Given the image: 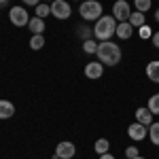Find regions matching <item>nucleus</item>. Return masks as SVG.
I'll return each instance as SVG.
<instances>
[{"mask_svg": "<svg viewBox=\"0 0 159 159\" xmlns=\"http://www.w3.org/2000/svg\"><path fill=\"white\" fill-rule=\"evenodd\" d=\"M96 55H98L100 64H104V66H108V68L117 66V64L121 61V57H123L121 47H119L117 43H112V40H102V43H98Z\"/></svg>", "mask_w": 159, "mask_h": 159, "instance_id": "1", "label": "nucleus"}, {"mask_svg": "<svg viewBox=\"0 0 159 159\" xmlns=\"http://www.w3.org/2000/svg\"><path fill=\"white\" fill-rule=\"evenodd\" d=\"M117 19L112 15H102L98 21L93 24V38L96 40H110V38L117 34Z\"/></svg>", "mask_w": 159, "mask_h": 159, "instance_id": "2", "label": "nucleus"}, {"mask_svg": "<svg viewBox=\"0 0 159 159\" xmlns=\"http://www.w3.org/2000/svg\"><path fill=\"white\" fill-rule=\"evenodd\" d=\"M79 15L87 24H96L100 17L104 15V7H102L100 0H83L79 4Z\"/></svg>", "mask_w": 159, "mask_h": 159, "instance_id": "3", "label": "nucleus"}, {"mask_svg": "<svg viewBox=\"0 0 159 159\" xmlns=\"http://www.w3.org/2000/svg\"><path fill=\"white\" fill-rule=\"evenodd\" d=\"M9 21H11L15 28H28V21H30V13L24 4H15L9 9Z\"/></svg>", "mask_w": 159, "mask_h": 159, "instance_id": "4", "label": "nucleus"}, {"mask_svg": "<svg viewBox=\"0 0 159 159\" xmlns=\"http://www.w3.org/2000/svg\"><path fill=\"white\" fill-rule=\"evenodd\" d=\"M51 15L60 21H66L70 15H72V7L68 0H53L51 2Z\"/></svg>", "mask_w": 159, "mask_h": 159, "instance_id": "5", "label": "nucleus"}, {"mask_svg": "<svg viewBox=\"0 0 159 159\" xmlns=\"http://www.w3.org/2000/svg\"><path fill=\"white\" fill-rule=\"evenodd\" d=\"M129 15H132L129 2L127 0H115V4H112V17L121 24V21H127L129 19Z\"/></svg>", "mask_w": 159, "mask_h": 159, "instance_id": "6", "label": "nucleus"}, {"mask_svg": "<svg viewBox=\"0 0 159 159\" xmlns=\"http://www.w3.org/2000/svg\"><path fill=\"white\" fill-rule=\"evenodd\" d=\"M74 155H76L74 142H70V140H61V142H57V147H55L53 159H72Z\"/></svg>", "mask_w": 159, "mask_h": 159, "instance_id": "7", "label": "nucleus"}, {"mask_svg": "<svg viewBox=\"0 0 159 159\" xmlns=\"http://www.w3.org/2000/svg\"><path fill=\"white\" fill-rule=\"evenodd\" d=\"M127 136H129L134 142H142L144 138H148V127L136 121V123H132V125L127 127Z\"/></svg>", "mask_w": 159, "mask_h": 159, "instance_id": "8", "label": "nucleus"}, {"mask_svg": "<svg viewBox=\"0 0 159 159\" xmlns=\"http://www.w3.org/2000/svg\"><path fill=\"white\" fill-rule=\"evenodd\" d=\"M83 72H85V76H87V79H91V81L102 79V74H104V64H100L98 60H91L89 64H85Z\"/></svg>", "mask_w": 159, "mask_h": 159, "instance_id": "9", "label": "nucleus"}, {"mask_svg": "<svg viewBox=\"0 0 159 159\" xmlns=\"http://www.w3.org/2000/svg\"><path fill=\"white\" fill-rule=\"evenodd\" d=\"M134 117H136V121H138V123H142V125H147V127L153 123V119H155V115L148 110V106H140V108H136Z\"/></svg>", "mask_w": 159, "mask_h": 159, "instance_id": "10", "label": "nucleus"}, {"mask_svg": "<svg viewBox=\"0 0 159 159\" xmlns=\"http://www.w3.org/2000/svg\"><path fill=\"white\" fill-rule=\"evenodd\" d=\"M134 25L129 24V21H121V24H117V34L115 36H119L121 40H129L132 34H134Z\"/></svg>", "mask_w": 159, "mask_h": 159, "instance_id": "11", "label": "nucleus"}, {"mask_svg": "<svg viewBox=\"0 0 159 159\" xmlns=\"http://www.w3.org/2000/svg\"><path fill=\"white\" fill-rule=\"evenodd\" d=\"M28 30L32 32V34H43L45 30H47V25H45V19H40V17H30V21H28Z\"/></svg>", "mask_w": 159, "mask_h": 159, "instance_id": "12", "label": "nucleus"}, {"mask_svg": "<svg viewBox=\"0 0 159 159\" xmlns=\"http://www.w3.org/2000/svg\"><path fill=\"white\" fill-rule=\"evenodd\" d=\"M147 79L151 83H159V60H151L147 64Z\"/></svg>", "mask_w": 159, "mask_h": 159, "instance_id": "13", "label": "nucleus"}, {"mask_svg": "<svg viewBox=\"0 0 159 159\" xmlns=\"http://www.w3.org/2000/svg\"><path fill=\"white\" fill-rule=\"evenodd\" d=\"M13 115H15V104L9 102V100H0V119L7 121V119H11Z\"/></svg>", "mask_w": 159, "mask_h": 159, "instance_id": "14", "label": "nucleus"}, {"mask_svg": "<svg viewBox=\"0 0 159 159\" xmlns=\"http://www.w3.org/2000/svg\"><path fill=\"white\" fill-rule=\"evenodd\" d=\"M76 36L81 38V40H89V38H93V28H91V24H87V21L79 24V25H76Z\"/></svg>", "mask_w": 159, "mask_h": 159, "instance_id": "15", "label": "nucleus"}, {"mask_svg": "<svg viewBox=\"0 0 159 159\" xmlns=\"http://www.w3.org/2000/svg\"><path fill=\"white\" fill-rule=\"evenodd\" d=\"M127 21H129V24L138 30L140 25L147 24V15H144V13H140V11H132V15H129V19H127Z\"/></svg>", "mask_w": 159, "mask_h": 159, "instance_id": "16", "label": "nucleus"}, {"mask_svg": "<svg viewBox=\"0 0 159 159\" xmlns=\"http://www.w3.org/2000/svg\"><path fill=\"white\" fill-rule=\"evenodd\" d=\"M93 151H96L98 155L110 153V142H108V138H98V140H96V144H93Z\"/></svg>", "mask_w": 159, "mask_h": 159, "instance_id": "17", "label": "nucleus"}, {"mask_svg": "<svg viewBox=\"0 0 159 159\" xmlns=\"http://www.w3.org/2000/svg\"><path fill=\"white\" fill-rule=\"evenodd\" d=\"M34 15H36V17H40V19H47V17L51 15V4H47V2L36 4V7H34Z\"/></svg>", "mask_w": 159, "mask_h": 159, "instance_id": "18", "label": "nucleus"}, {"mask_svg": "<svg viewBox=\"0 0 159 159\" xmlns=\"http://www.w3.org/2000/svg\"><path fill=\"white\" fill-rule=\"evenodd\" d=\"M148 140H151L155 147H159V121H153L148 125Z\"/></svg>", "mask_w": 159, "mask_h": 159, "instance_id": "19", "label": "nucleus"}, {"mask_svg": "<svg viewBox=\"0 0 159 159\" xmlns=\"http://www.w3.org/2000/svg\"><path fill=\"white\" fill-rule=\"evenodd\" d=\"M43 47H45V36L43 34H32V38H30V49L40 51Z\"/></svg>", "mask_w": 159, "mask_h": 159, "instance_id": "20", "label": "nucleus"}, {"mask_svg": "<svg viewBox=\"0 0 159 159\" xmlns=\"http://www.w3.org/2000/svg\"><path fill=\"white\" fill-rule=\"evenodd\" d=\"M83 51H85L87 55H96V51H98V43H96L93 38L83 40Z\"/></svg>", "mask_w": 159, "mask_h": 159, "instance_id": "21", "label": "nucleus"}, {"mask_svg": "<svg viewBox=\"0 0 159 159\" xmlns=\"http://www.w3.org/2000/svg\"><path fill=\"white\" fill-rule=\"evenodd\" d=\"M134 7H136V11L147 13V11H151V7H153V0H134Z\"/></svg>", "mask_w": 159, "mask_h": 159, "instance_id": "22", "label": "nucleus"}, {"mask_svg": "<svg viewBox=\"0 0 159 159\" xmlns=\"http://www.w3.org/2000/svg\"><path fill=\"white\" fill-rule=\"evenodd\" d=\"M148 110L153 112V115H159V93H153L151 98H148Z\"/></svg>", "mask_w": 159, "mask_h": 159, "instance_id": "23", "label": "nucleus"}, {"mask_svg": "<svg viewBox=\"0 0 159 159\" xmlns=\"http://www.w3.org/2000/svg\"><path fill=\"white\" fill-rule=\"evenodd\" d=\"M136 32H138V36H140V40H148V38L153 36V30H151V25H140V28H138V30H136Z\"/></svg>", "mask_w": 159, "mask_h": 159, "instance_id": "24", "label": "nucleus"}, {"mask_svg": "<svg viewBox=\"0 0 159 159\" xmlns=\"http://www.w3.org/2000/svg\"><path fill=\"white\" fill-rule=\"evenodd\" d=\"M138 155H140V148L138 147H134V144L132 147H125V157L127 159H136Z\"/></svg>", "mask_w": 159, "mask_h": 159, "instance_id": "25", "label": "nucleus"}, {"mask_svg": "<svg viewBox=\"0 0 159 159\" xmlns=\"http://www.w3.org/2000/svg\"><path fill=\"white\" fill-rule=\"evenodd\" d=\"M151 43H153V47H155V49H159V30H155V32H153Z\"/></svg>", "mask_w": 159, "mask_h": 159, "instance_id": "26", "label": "nucleus"}, {"mask_svg": "<svg viewBox=\"0 0 159 159\" xmlns=\"http://www.w3.org/2000/svg\"><path fill=\"white\" fill-rule=\"evenodd\" d=\"M24 2V7H36V4H40L43 0H21Z\"/></svg>", "mask_w": 159, "mask_h": 159, "instance_id": "27", "label": "nucleus"}, {"mask_svg": "<svg viewBox=\"0 0 159 159\" xmlns=\"http://www.w3.org/2000/svg\"><path fill=\"white\" fill-rule=\"evenodd\" d=\"M100 159H117L115 155H110V153H104V155H100Z\"/></svg>", "mask_w": 159, "mask_h": 159, "instance_id": "28", "label": "nucleus"}, {"mask_svg": "<svg viewBox=\"0 0 159 159\" xmlns=\"http://www.w3.org/2000/svg\"><path fill=\"white\" fill-rule=\"evenodd\" d=\"M7 4H9V0H0V9H4Z\"/></svg>", "mask_w": 159, "mask_h": 159, "instance_id": "29", "label": "nucleus"}, {"mask_svg": "<svg viewBox=\"0 0 159 159\" xmlns=\"http://www.w3.org/2000/svg\"><path fill=\"white\" fill-rule=\"evenodd\" d=\"M155 21H159V9L155 11Z\"/></svg>", "mask_w": 159, "mask_h": 159, "instance_id": "30", "label": "nucleus"}, {"mask_svg": "<svg viewBox=\"0 0 159 159\" xmlns=\"http://www.w3.org/2000/svg\"><path fill=\"white\" fill-rule=\"evenodd\" d=\"M136 159H147V157H142V155H138V157H136Z\"/></svg>", "mask_w": 159, "mask_h": 159, "instance_id": "31", "label": "nucleus"}, {"mask_svg": "<svg viewBox=\"0 0 159 159\" xmlns=\"http://www.w3.org/2000/svg\"><path fill=\"white\" fill-rule=\"evenodd\" d=\"M45 2H47V4H51V2H53V0H45Z\"/></svg>", "mask_w": 159, "mask_h": 159, "instance_id": "32", "label": "nucleus"}, {"mask_svg": "<svg viewBox=\"0 0 159 159\" xmlns=\"http://www.w3.org/2000/svg\"><path fill=\"white\" fill-rule=\"evenodd\" d=\"M72 2H83V0H72Z\"/></svg>", "mask_w": 159, "mask_h": 159, "instance_id": "33", "label": "nucleus"}, {"mask_svg": "<svg viewBox=\"0 0 159 159\" xmlns=\"http://www.w3.org/2000/svg\"><path fill=\"white\" fill-rule=\"evenodd\" d=\"M157 9H159V7H157Z\"/></svg>", "mask_w": 159, "mask_h": 159, "instance_id": "34", "label": "nucleus"}]
</instances>
